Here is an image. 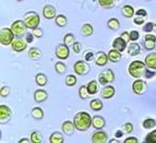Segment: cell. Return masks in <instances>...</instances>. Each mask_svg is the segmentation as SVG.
<instances>
[{
    "label": "cell",
    "mask_w": 156,
    "mask_h": 143,
    "mask_svg": "<svg viewBox=\"0 0 156 143\" xmlns=\"http://www.w3.org/2000/svg\"><path fill=\"white\" fill-rule=\"evenodd\" d=\"M41 22V19L39 16L36 12L31 11V12H27L24 16V23L26 24L27 29H35V27H38V24Z\"/></svg>",
    "instance_id": "obj_3"
},
{
    "label": "cell",
    "mask_w": 156,
    "mask_h": 143,
    "mask_svg": "<svg viewBox=\"0 0 156 143\" xmlns=\"http://www.w3.org/2000/svg\"><path fill=\"white\" fill-rule=\"evenodd\" d=\"M121 38L122 39H125L126 42L127 43H129L131 41V38H130V33H127V32H123V33H121Z\"/></svg>",
    "instance_id": "obj_51"
},
{
    "label": "cell",
    "mask_w": 156,
    "mask_h": 143,
    "mask_svg": "<svg viewBox=\"0 0 156 143\" xmlns=\"http://www.w3.org/2000/svg\"><path fill=\"white\" fill-rule=\"evenodd\" d=\"M115 95V88L112 85H105L101 92V96L104 99H109Z\"/></svg>",
    "instance_id": "obj_18"
},
{
    "label": "cell",
    "mask_w": 156,
    "mask_h": 143,
    "mask_svg": "<svg viewBox=\"0 0 156 143\" xmlns=\"http://www.w3.org/2000/svg\"><path fill=\"white\" fill-rule=\"evenodd\" d=\"M31 141L33 143H42L43 142V137L38 131H33L31 133Z\"/></svg>",
    "instance_id": "obj_35"
},
{
    "label": "cell",
    "mask_w": 156,
    "mask_h": 143,
    "mask_svg": "<svg viewBox=\"0 0 156 143\" xmlns=\"http://www.w3.org/2000/svg\"><path fill=\"white\" fill-rule=\"evenodd\" d=\"M92 142L93 143H106L107 141V133L101 130H97L92 135Z\"/></svg>",
    "instance_id": "obj_12"
},
{
    "label": "cell",
    "mask_w": 156,
    "mask_h": 143,
    "mask_svg": "<svg viewBox=\"0 0 156 143\" xmlns=\"http://www.w3.org/2000/svg\"><path fill=\"white\" fill-rule=\"evenodd\" d=\"M47 98H48V94H47V92L44 91V90H37V91H35V93H34V99H35V102H37V103H43V102H45Z\"/></svg>",
    "instance_id": "obj_21"
},
{
    "label": "cell",
    "mask_w": 156,
    "mask_h": 143,
    "mask_svg": "<svg viewBox=\"0 0 156 143\" xmlns=\"http://www.w3.org/2000/svg\"><path fill=\"white\" fill-rule=\"evenodd\" d=\"M26 29H27V26L22 20H18L11 24V30H12L13 34L16 35V37L24 36L26 34Z\"/></svg>",
    "instance_id": "obj_5"
},
{
    "label": "cell",
    "mask_w": 156,
    "mask_h": 143,
    "mask_svg": "<svg viewBox=\"0 0 156 143\" xmlns=\"http://www.w3.org/2000/svg\"><path fill=\"white\" fill-rule=\"evenodd\" d=\"M144 20H145V16H135V18L133 19V22L138 25H141V24L144 23Z\"/></svg>",
    "instance_id": "obj_47"
},
{
    "label": "cell",
    "mask_w": 156,
    "mask_h": 143,
    "mask_svg": "<svg viewBox=\"0 0 156 143\" xmlns=\"http://www.w3.org/2000/svg\"><path fill=\"white\" fill-rule=\"evenodd\" d=\"M135 16H145L146 18V16H147V12H146L144 9H139L136 12H135Z\"/></svg>",
    "instance_id": "obj_54"
},
{
    "label": "cell",
    "mask_w": 156,
    "mask_h": 143,
    "mask_svg": "<svg viewBox=\"0 0 156 143\" xmlns=\"http://www.w3.org/2000/svg\"><path fill=\"white\" fill-rule=\"evenodd\" d=\"M90 95H91V94H90L89 91H87V86L82 85L80 88H79V96H80V98L87 99L90 97Z\"/></svg>",
    "instance_id": "obj_34"
},
{
    "label": "cell",
    "mask_w": 156,
    "mask_h": 143,
    "mask_svg": "<svg viewBox=\"0 0 156 143\" xmlns=\"http://www.w3.org/2000/svg\"><path fill=\"white\" fill-rule=\"evenodd\" d=\"M9 94H10V88H9V86H2V88H1V91H0L1 97H7Z\"/></svg>",
    "instance_id": "obj_44"
},
{
    "label": "cell",
    "mask_w": 156,
    "mask_h": 143,
    "mask_svg": "<svg viewBox=\"0 0 156 143\" xmlns=\"http://www.w3.org/2000/svg\"><path fill=\"white\" fill-rule=\"evenodd\" d=\"M63 43L68 46H70V45L74 44V35L72 33H69L67 34L65 37H63Z\"/></svg>",
    "instance_id": "obj_40"
},
{
    "label": "cell",
    "mask_w": 156,
    "mask_h": 143,
    "mask_svg": "<svg viewBox=\"0 0 156 143\" xmlns=\"http://www.w3.org/2000/svg\"><path fill=\"white\" fill-rule=\"evenodd\" d=\"M156 46V36L152 34H146L144 37V47L147 50H153Z\"/></svg>",
    "instance_id": "obj_13"
},
{
    "label": "cell",
    "mask_w": 156,
    "mask_h": 143,
    "mask_svg": "<svg viewBox=\"0 0 156 143\" xmlns=\"http://www.w3.org/2000/svg\"><path fill=\"white\" fill-rule=\"evenodd\" d=\"M107 26H108L110 30H112V31H117V30L120 29V22H119V20L116 18L109 19L108 22H107Z\"/></svg>",
    "instance_id": "obj_30"
},
{
    "label": "cell",
    "mask_w": 156,
    "mask_h": 143,
    "mask_svg": "<svg viewBox=\"0 0 156 143\" xmlns=\"http://www.w3.org/2000/svg\"><path fill=\"white\" fill-rule=\"evenodd\" d=\"M32 142L31 139H21V140L19 141V143H30Z\"/></svg>",
    "instance_id": "obj_55"
},
{
    "label": "cell",
    "mask_w": 156,
    "mask_h": 143,
    "mask_svg": "<svg viewBox=\"0 0 156 143\" xmlns=\"http://www.w3.org/2000/svg\"><path fill=\"white\" fill-rule=\"evenodd\" d=\"M121 12H122V16H126V18L130 19L133 16V14H134V9H133L132 5H126L122 7V9H121Z\"/></svg>",
    "instance_id": "obj_25"
},
{
    "label": "cell",
    "mask_w": 156,
    "mask_h": 143,
    "mask_svg": "<svg viewBox=\"0 0 156 143\" xmlns=\"http://www.w3.org/2000/svg\"><path fill=\"white\" fill-rule=\"evenodd\" d=\"M146 143H156V130H153L150 132L145 138Z\"/></svg>",
    "instance_id": "obj_41"
},
{
    "label": "cell",
    "mask_w": 156,
    "mask_h": 143,
    "mask_svg": "<svg viewBox=\"0 0 156 143\" xmlns=\"http://www.w3.org/2000/svg\"><path fill=\"white\" fill-rule=\"evenodd\" d=\"M55 70H56V72L59 73V74H63V73L67 71V66H66L63 63H61V61H59V63H56Z\"/></svg>",
    "instance_id": "obj_37"
},
{
    "label": "cell",
    "mask_w": 156,
    "mask_h": 143,
    "mask_svg": "<svg viewBox=\"0 0 156 143\" xmlns=\"http://www.w3.org/2000/svg\"><path fill=\"white\" fill-rule=\"evenodd\" d=\"M93 33H94V29L90 23L84 24V25L81 27V34H82L83 36H91Z\"/></svg>",
    "instance_id": "obj_29"
},
{
    "label": "cell",
    "mask_w": 156,
    "mask_h": 143,
    "mask_svg": "<svg viewBox=\"0 0 156 143\" xmlns=\"http://www.w3.org/2000/svg\"><path fill=\"white\" fill-rule=\"evenodd\" d=\"M115 137H116V138H121V137H122V131H117V132H116V134H115Z\"/></svg>",
    "instance_id": "obj_56"
},
{
    "label": "cell",
    "mask_w": 156,
    "mask_h": 143,
    "mask_svg": "<svg viewBox=\"0 0 156 143\" xmlns=\"http://www.w3.org/2000/svg\"><path fill=\"white\" fill-rule=\"evenodd\" d=\"M153 31L156 33V23H154V30H153Z\"/></svg>",
    "instance_id": "obj_58"
},
{
    "label": "cell",
    "mask_w": 156,
    "mask_h": 143,
    "mask_svg": "<svg viewBox=\"0 0 156 143\" xmlns=\"http://www.w3.org/2000/svg\"><path fill=\"white\" fill-rule=\"evenodd\" d=\"M73 122L76 125V130L86 131L92 126V117L90 116V114L85 112H79L78 114L74 115Z\"/></svg>",
    "instance_id": "obj_1"
},
{
    "label": "cell",
    "mask_w": 156,
    "mask_h": 143,
    "mask_svg": "<svg viewBox=\"0 0 156 143\" xmlns=\"http://www.w3.org/2000/svg\"><path fill=\"white\" fill-rule=\"evenodd\" d=\"M108 55H106L105 52H98L95 55V63H96L97 66H99V67H104V66L107 65V63H108Z\"/></svg>",
    "instance_id": "obj_15"
},
{
    "label": "cell",
    "mask_w": 156,
    "mask_h": 143,
    "mask_svg": "<svg viewBox=\"0 0 156 143\" xmlns=\"http://www.w3.org/2000/svg\"><path fill=\"white\" fill-rule=\"evenodd\" d=\"M146 1H148V0H146Z\"/></svg>",
    "instance_id": "obj_60"
},
{
    "label": "cell",
    "mask_w": 156,
    "mask_h": 143,
    "mask_svg": "<svg viewBox=\"0 0 156 143\" xmlns=\"http://www.w3.org/2000/svg\"><path fill=\"white\" fill-rule=\"evenodd\" d=\"M121 58H122L121 52H120L119 50L115 49V48L109 50V52H108V59H109V61H112V63H118V61L121 60Z\"/></svg>",
    "instance_id": "obj_22"
},
{
    "label": "cell",
    "mask_w": 156,
    "mask_h": 143,
    "mask_svg": "<svg viewBox=\"0 0 156 143\" xmlns=\"http://www.w3.org/2000/svg\"><path fill=\"white\" fill-rule=\"evenodd\" d=\"M90 107H91L92 109L95 110V112H97V110H101V108H103V103H101V99H92L91 103H90Z\"/></svg>",
    "instance_id": "obj_33"
},
{
    "label": "cell",
    "mask_w": 156,
    "mask_h": 143,
    "mask_svg": "<svg viewBox=\"0 0 156 143\" xmlns=\"http://www.w3.org/2000/svg\"><path fill=\"white\" fill-rule=\"evenodd\" d=\"M139 37H140V33H139L138 31H131L130 32V38H131V41L132 42H136L139 39Z\"/></svg>",
    "instance_id": "obj_45"
},
{
    "label": "cell",
    "mask_w": 156,
    "mask_h": 143,
    "mask_svg": "<svg viewBox=\"0 0 156 143\" xmlns=\"http://www.w3.org/2000/svg\"><path fill=\"white\" fill-rule=\"evenodd\" d=\"M141 52V47L138 43H131L128 46V54L130 56H138Z\"/></svg>",
    "instance_id": "obj_23"
},
{
    "label": "cell",
    "mask_w": 156,
    "mask_h": 143,
    "mask_svg": "<svg viewBox=\"0 0 156 143\" xmlns=\"http://www.w3.org/2000/svg\"><path fill=\"white\" fill-rule=\"evenodd\" d=\"M18 1H23V0H18Z\"/></svg>",
    "instance_id": "obj_59"
},
{
    "label": "cell",
    "mask_w": 156,
    "mask_h": 143,
    "mask_svg": "<svg viewBox=\"0 0 156 143\" xmlns=\"http://www.w3.org/2000/svg\"><path fill=\"white\" fill-rule=\"evenodd\" d=\"M72 48H73V50H74L76 54H80L81 48H82V45H81V43H79V42H74V44L72 45Z\"/></svg>",
    "instance_id": "obj_48"
},
{
    "label": "cell",
    "mask_w": 156,
    "mask_h": 143,
    "mask_svg": "<svg viewBox=\"0 0 156 143\" xmlns=\"http://www.w3.org/2000/svg\"><path fill=\"white\" fill-rule=\"evenodd\" d=\"M14 36L16 35L13 34L11 29H8V27L1 29V31H0V43H1V45H5V46L11 45V43L14 39Z\"/></svg>",
    "instance_id": "obj_4"
},
{
    "label": "cell",
    "mask_w": 156,
    "mask_h": 143,
    "mask_svg": "<svg viewBox=\"0 0 156 143\" xmlns=\"http://www.w3.org/2000/svg\"><path fill=\"white\" fill-rule=\"evenodd\" d=\"M123 129H125V131H126L127 133L132 132V130H133V126H132V123H130V122H128V123H126V125L123 126Z\"/></svg>",
    "instance_id": "obj_50"
},
{
    "label": "cell",
    "mask_w": 156,
    "mask_h": 143,
    "mask_svg": "<svg viewBox=\"0 0 156 143\" xmlns=\"http://www.w3.org/2000/svg\"><path fill=\"white\" fill-rule=\"evenodd\" d=\"M156 126V120L153 118H147L143 121V127L145 129H152Z\"/></svg>",
    "instance_id": "obj_38"
},
{
    "label": "cell",
    "mask_w": 156,
    "mask_h": 143,
    "mask_svg": "<svg viewBox=\"0 0 156 143\" xmlns=\"http://www.w3.org/2000/svg\"><path fill=\"white\" fill-rule=\"evenodd\" d=\"M31 116L35 120H42L43 117H44V112H43V109L39 108V107H34L31 112Z\"/></svg>",
    "instance_id": "obj_27"
},
{
    "label": "cell",
    "mask_w": 156,
    "mask_h": 143,
    "mask_svg": "<svg viewBox=\"0 0 156 143\" xmlns=\"http://www.w3.org/2000/svg\"><path fill=\"white\" fill-rule=\"evenodd\" d=\"M115 81V74L112 70L106 69V70L101 71L98 74V82L101 85H107L108 83H112Z\"/></svg>",
    "instance_id": "obj_6"
},
{
    "label": "cell",
    "mask_w": 156,
    "mask_h": 143,
    "mask_svg": "<svg viewBox=\"0 0 156 143\" xmlns=\"http://www.w3.org/2000/svg\"><path fill=\"white\" fill-rule=\"evenodd\" d=\"M49 141H50V143H63L65 142V138H63L62 133L56 131V132L51 133Z\"/></svg>",
    "instance_id": "obj_24"
},
{
    "label": "cell",
    "mask_w": 156,
    "mask_h": 143,
    "mask_svg": "<svg viewBox=\"0 0 156 143\" xmlns=\"http://www.w3.org/2000/svg\"><path fill=\"white\" fill-rule=\"evenodd\" d=\"M34 34L33 33H26L25 34V39H26V42L27 43H32L33 42V39H34Z\"/></svg>",
    "instance_id": "obj_53"
},
{
    "label": "cell",
    "mask_w": 156,
    "mask_h": 143,
    "mask_svg": "<svg viewBox=\"0 0 156 143\" xmlns=\"http://www.w3.org/2000/svg\"><path fill=\"white\" fill-rule=\"evenodd\" d=\"M146 69H147V67H146L145 63L140 61V60H135V61H132L129 66V73L133 78L139 79L144 76Z\"/></svg>",
    "instance_id": "obj_2"
},
{
    "label": "cell",
    "mask_w": 156,
    "mask_h": 143,
    "mask_svg": "<svg viewBox=\"0 0 156 143\" xmlns=\"http://www.w3.org/2000/svg\"><path fill=\"white\" fill-rule=\"evenodd\" d=\"M115 1H116V0H98V3L103 8L110 9L115 5Z\"/></svg>",
    "instance_id": "obj_36"
},
{
    "label": "cell",
    "mask_w": 156,
    "mask_h": 143,
    "mask_svg": "<svg viewBox=\"0 0 156 143\" xmlns=\"http://www.w3.org/2000/svg\"><path fill=\"white\" fill-rule=\"evenodd\" d=\"M55 22H56V24H57L58 26H60V27H63V26H66L68 24V19H67V16H63V14H59V16H56Z\"/></svg>",
    "instance_id": "obj_32"
},
{
    "label": "cell",
    "mask_w": 156,
    "mask_h": 143,
    "mask_svg": "<svg viewBox=\"0 0 156 143\" xmlns=\"http://www.w3.org/2000/svg\"><path fill=\"white\" fill-rule=\"evenodd\" d=\"M76 76H73V74H69V76L66 77V84H67L68 86H73V85H76Z\"/></svg>",
    "instance_id": "obj_39"
},
{
    "label": "cell",
    "mask_w": 156,
    "mask_h": 143,
    "mask_svg": "<svg viewBox=\"0 0 156 143\" xmlns=\"http://www.w3.org/2000/svg\"><path fill=\"white\" fill-rule=\"evenodd\" d=\"M69 55H70V50H69V46L68 45H66L65 43L58 45L57 48H56V56H57L58 59H68Z\"/></svg>",
    "instance_id": "obj_10"
},
{
    "label": "cell",
    "mask_w": 156,
    "mask_h": 143,
    "mask_svg": "<svg viewBox=\"0 0 156 143\" xmlns=\"http://www.w3.org/2000/svg\"><path fill=\"white\" fill-rule=\"evenodd\" d=\"M105 125H106L105 119L103 117H101V116H94V117L92 118V126H93L95 129H97V130L103 129V128L105 127Z\"/></svg>",
    "instance_id": "obj_20"
},
{
    "label": "cell",
    "mask_w": 156,
    "mask_h": 143,
    "mask_svg": "<svg viewBox=\"0 0 156 143\" xmlns=\"http://www.w3.org/2000/svg\"><path fill=\"white\" fill-rule=\"evenodd\" d=\"M29 57L31 58L32 60H38L42 57V52L39 48H36V47H33L29 50Z\"/></svg>",
    "instance_id": "obj_26"
},
{
    "label": "cell",
    "mask_w": 156,
    "mask_h": 143,
    "mask_svg": "<svg viewBox=\"0 0 156 143\" xmlns=\"http://www.w3.org/2000/svg\"><path fill=\"white\" fill-rule=\"evenodd\" d=\"M132 91L136 95H144L147 92V84L143 80H135L132 83Z\"/></svg>",
    "instance_id": "obj_8"
},
{
    "label": "cell",
    "mask_w": 156,
    "mask_h": 143,
    "mask_svg": "<svg viewBox=\"0 0 156 143\" xmlns=\"http://www.w3.org/2000/svg\"><path fill=\"white\" fill-rule=\"evenodd\" d=\"M29 43L26 42V39H23L22 37H16V38L13 39V42L11 43V47H12V50L16 52H23L26 49Z\"/></svg>",
    "instance_id": "obj_9"
},
{
    "label": "cell",
    "mask_w": 156,
    "mask_h": 143,
    "mask_svg": "<svg viewBox=\"0 0 156 143\" xmlns=\"http://www.w3.org/2000/svg\"><path fill=\"white\" fill-rule=\"evenodd\" d=\"M32 33H33L34 36L37 37V38H41V37H43V35H44L43 30L39 29V27H35V29H33V32H32Z\"/></svg>",
    "instance_id": "obj_43"
},
{
    "label": "cell",
    "mask_w": 156,
    "mask_h": 143,
    "mask_svg": "<svg viewBox=\"0 0 156 143\" xmlns=\"http://www.w3.org/2000/svg\"><path fill=\"white\" fill-rule=\"evenodd\" d=\"M127 44L128 43L126 42L125 39H122L121 37H117V38H115L114 43H112V48L119 50L120 52H122L127 48Z\"/></svg>",
    "instance_id": "obj_17"
},
{
    "label": "cell",
    "mask_w": 156,
    "mask_h": 143,
    "mask_svg": "<svg viewBox=\"0 0 156 143\" xmlns=\"http://www.w3.org/2000/svg\"><path fill=\"white\" fill-rule=\"evenodd\" d=\"M93 59H94V54H93V52H86L85 56H84V60L89 63V61H92Z\"/></svg>",
    "instance_id": "obj_49"
},
{
    "label": "cell",
    "mask_w": 156,
    "mask_h": 143,
    "mask_svg": "<svg viewBox=\"0 0 156 143\" xmlns=\"http://www.w3.org/2000/svg\"><path fill=\"white\" fill-rule=\"evenodd\" d=\"M86 86H87V91H89V93L91 95H94V94H96L98 92V83H97V81H91Z\"/></svg>",
    "instance_id": "obj_31"
},
{
    "label": "cell",
    "mask_w": 156,
    "mask_h": 143,
    "mask_svg": "<svg viewBox=\"0 0 156 143\" xmlns=\"http://www.w3.org/2000/svg\"><path fill=\"white\" fill-rule=\"evenodd\" d=\"M76 129V125L73 121H65L62 123V131L67 135H72Z\"/></svg>",
    "instance_id": "obj_19"
},
{
    "label": "cell",
    "mask_w": 156,
    "mask_h": 143,
    "mask_svg": "<svg viewBox=\"0 0 156 143\" xmlns=\"http://www.w3.org/2000/svg\"><path fill=\"white\" fill-rule=\"evenodd\" d=\"M12 117V112L8 106L1 105L0 106V122L1 123H7Z\"/></svg>",
    "instance_id": "obj_11"
},
{
    "label": "cell",
    "mask_w": 156,
    "mask_h": 143,
    "mask_svg": "<svg viewBox=\"0 0 156 143\" xmlns=\"http://www.w3.org/2000/svg\"><path fill=\"white\" fill-rule=\"evenodd\" d=\"M56 13H57L56 8L51 5H45L44 9H43V16H44L45 19H47V20H51V19L56 18Z\"/></svg>",
    "instance_id": "obj_14"
},
{
    "label": "cell",
    "mask_w": 156,
    "mask_h": 143,
    "mask_svg": "<svg viewBox=\"0 0 156 143\" xmlns=\"http://www.w3.org/2000/svg\"><path fill=\"white\" fill-rule=\"evenodd\" d=\"M125 143H138L139 140L135 137H129V138H127L125 141H123Z\"/></svg>",
    "instance_id": "obj_52"
},
{
    "label": "cell",
    "mask_w": 156,
    "mask_h": 143,
    "mask_svg": "<svg viewBox=\"0 0 156 143\" xmlns=\"http://www.w3.org/2000/svg\"><path fill=\"white\" fill-rule=\"evenodd\" d=\"M35 82L37 83V85L39 86H45L48 82V79H47L46 74L44 73H37L36 77H35Z\"/></svg>",
    "instance_id": "obj_28"
},
{
    "label": "cell",
    "mask_w": 156,
    "mask_h": 143,
    "mask_svg": "<svg viewBox=\"0 0 156 143\" xmlns=\"http://www.w3.org/2000/svg\"><path fill=\"white\" fill-rule=\"evenodd\" d=\"M146 67L152 70H156V52H151L145 57L144 60Z\"/></svg>",
    "instance_id": "obj_16"
},
{
    "label": "cell",
    "mask_w": 156,
    "mask_h": 143,
    "mask_svg": "<svg viewBox=\"0 0 156 143\" xmlns=\"http://www.w3.org/2000/svg\"><path fill=\"white\" fill-rule=\"evenodd\" d=\"M74 72L79 76H85L90 72V66L87 63V61H83V60H79L74 63L73 66Z\"/></svg>",
    "instance_id": "obj_7"
},
{
    "label": "cell",
    "mask_w": 156,
    "mask_h": 143,
    "mask_svg": "<svg viewBox=\"0 0 156 143\" xmlns=\"http://www.w3.org/2000/svg\"><path fill=\"white\" fill-rule=\"evenodd\" d=\"M156 76V72L155 71H153L152 69H146V71H145V73H144V77H145L146 79H151V78H153V77H155Z\"/></svg>",
    "instance_id": "obj_46"
},
{
    "label": "cell",
    "mask_w": 156,
    "mask_h": 143,
    "mask_svg": "<svg viewBox=\"0 0 156 143\" xmlns=\"http://www.w3.org/2000/svg\"><path fill=\"white\" fill-rule=\"evenodd\" d=\"M153 30H154V23H152V22H147V23L144 24L143 31L145 32V33H150V32H153Z\"/></svg>",
    "instance_id": "obj_42"
},
{
    "label": "cell",
    "mask_w": 156,
    "mask_h": 143,
    "mask_svg": "<svg viewBox=\"0 0 156 143\" xmlns=\"http://www.w3.org/2000/svg\"><path fill=\"white\" fill-rule=\"evenodd\" d=\"M109 142L110 143H117V142H119V141H118L117 139H114V140H110Z\"/></svg>",
    "instance_id": "obj_57"
}]
</instances>
